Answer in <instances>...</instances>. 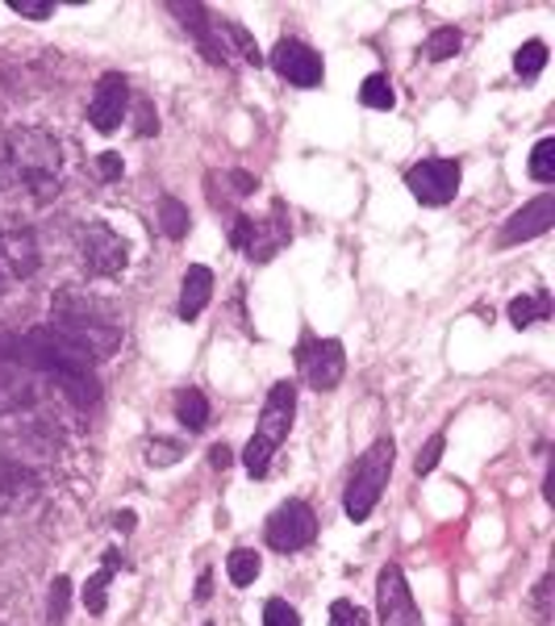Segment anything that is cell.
Masks as SVG:
<instances>
[{
  "label": "cell",
  "mask_w": 555,
  "mask_h": 626,
  "mask_svg": "<svg viewBox=\"0 0 555 626\" xmlns=\"http://www.w3.org/2000/svg\"><path fill=\"white\" fill-rule=\"evenodd\" d=\"M0 356L22 363L25 372H46L50 381L59 384L63 397H71L84 409L101 402V381L92 376V359L80 356L50 326H34L25 335H0Z\"/></svg>",
  "instance_id": "obj_1"
},
{
  "label": "cell",
  "mask_w": 555,
  "mask_h": 626,
  "mask_svg": "<svg viewBox=\"0 0 555 626\" xmlns=\"http://www.w3.org/2000/svg\"><path fill=\"white\" fill-rule=\"evenodd\" d=\"M50 331L71 343L84 359H109L117 347H122V317L113 305L96 301L89 292H71L63 289L50 305Z\"/></svg>",
  "instance_id": "obj_2"
},
{
  "label": "cell",
  "mask_w": 555,
  "mask_h": 626,
  "mask_svg": "<svg viewBox=\"0 0 555 626\" xmlns=\"http://www.w3.org/2000/svg\"><path fill=\"white\" fill-rule=\"evenodd\" d=\"M4 155H9V176L30 188V197L38 205H50L59 197V184H63V155H59V142L30 126V130H13V138L4 142Z\"/></svg>",
  "instance_id": "obj_3"
},
{
  "label": "cell",
  "mask_w": 555,
  "mask_h": 626,
  "mask_svg": "<svg viewBox=\"0 0 555 626\" xmlns=\"http://www.w3.org/2000/svg\"><path fill=\"white\" fill-rule=\"evenodd\" d=\"M292 414H297V389L289 381L271 384L264 414H259V426H255V434H251V443L243 451V464L255 480H264L267 472H271V460H276V451L285 448V439H289L292 430Z\"/></svg>",
  "instance_id": "obj_4"
},
{
  "label": "cell",
  "mask_w": 555,
  "mask_h": 626,
  "mask_svg": "<svg viewBox=\"0 0 555 626\" xmlns=\"http://www.w3.org/2000/svg\"><path fill=\"white\" fill-rule=\"evenodd\" d=\"M393 455H397L393 439H377V443L356 460V472H351L347 492H343V510H347L351 522H368V514L377 510L380 492H384L389 476H393Z\"/></svg>",
  "instance_id": "obj_5"
},
{
  "label": "cell",
  "mask_w": 555,
  "mask_h": 626,
  "mask_svg": "<svg viewBox=\"0 0 555 626\" xmlns=\"http://www.w3.org/2000/svg\"><path fill=\"white\" fill-rule=\"evenodd\" d=\"M313 535H317V518H313V510L301 501V497H289L285 506H276L264 522L267 547H271V552H280V556L310 547Z\"/></svg>",
  "instance_id": "obj_6"
},
{
  "label": "cell",
  "mask_w": 555,
  "mask_h": 626,
  "mask_svg": "<svg viewBox=\"0 0 555 626\" xmlns=\"http://www.w3.org/2000/svg\"><path fill=\"white\" fill-rule=\"evenodd\" d=\"M80 255H84V268L89 276H101V280H113L130 268V251H126V239L105 222H84L80 225Z\"/></svg>",
  "instance_id": "obj_7"
},
{
  "label": "cell",
  "mask_w": 555,
  "mask_h": 626,
  "mask_svg": "<svg viewBox=\"0 0 555 626\" xmlns=\"http://www.w3.org/2000/svg\"><path fill=\"white\" fill-rule=\"evenodd\" d=\"M297 363H301V376L313 393H331L347 372V351L338 338H305L297 351Z\"/></svg>",
  "instance_id": "obj_8"
},
{
  "label": "cell",
  "mask_w": 555,
  "mask_h": 626,
  "mask_svg": "<svg viewBox=\"0 0 555 626\" xmlns=\"http://www.w3.org/2000/svg\"><path fill=\"white\" fill-rule=\"evenodd\" d=\"M405 188L418 197V205L439 209L460 193V163L455 159H423L405 172Z\"/></svg>",
  "instance_id": "obj_9"
},
{
  "label": "cell",
  "mask_w": 555,
  "mask_h": 626,
  "mask_svg": "<svg viewBox=\"0 0 555 626\" xmlns=\"http://www.w3.org/2000/svg\"><path fill=\"white\" fill-rule=\"evenodd\" d=\"M377 610L380 626H423V610L409 593V581L401 572V564H384L377 577Z\"/></svg>",
  "instance_id": "obj_10"
},
{
  "label": "cell",
  "mask_w": 555,
  "mask_h": 626,
  "mask_svg": "<svg viewBox=\"0 0 555 626\" xmlns=\"http://www.w3.org/2000/svg\"><path fill=\"white\" fill-rule=\"evenodd\" d=\"M126 113H130V84H126L122 71H105L96 80V92H92L89 101L92 130L96 135H117V126L126 121Z\"/></svg>",
  "instance_id": "obj_11"
},
{
  "label": "cell",
  "mask_w": 555,
  "mask_h": 626,
  "mask_svg": "<svg viewBox=\"0 0 555 626\" xmlns=\"http://www.w3.org/2000/svg\"><path fill=\"white\" fill-rule=\"evenodd\" d=\"M271 68L280 71V80H289L297 89H317L322 84V55L313 50V46L297 43V38H280V43L271 46V59H267Z\"/></svg>",
  "instance_id": "obj_12"
},
{
  "label": "cell",
  "mask_w": 555,
  "mask_h": 626,
  "mask_svg": "<svg viewBox=\"0 0 555 626\" xmlns=\"http://www.w3.org/2000/svg\"><path fill=\"white\" fill-rule=\"evenodd\" d=\"M0 264L13 271L18 280H30L38 271L43 251H38V234L25 222H9L0 230Z\"/></svg>",
  "instance_id": "obj_13"
},
{
  "label": "cell",
  "mask_w": 555,
  "mask_h": 626,
  "mask_svg": "<svg viewBox=\"0 0 555 626\" xmlns=\"http://www.w3.org/2000/svg\"><path fill=\"white\" fill-rule=\"evenodd\" d=\"M555 222V197H534V201H527L518 213H513L510 222L501 225V234H497V243L501 246H518V243H531V239H539V234H547Z\"/></svg>",
  "instance_id": "obj_14"
},
{
  "label": "cell",
  "mask_w": 555,
  "mask_h": 626,
  "mask_svg": "<svg viewBox=\"0 0 555 626\" xmlns=\"http://www.w3.org/2000/svg\"><path fill=\"white\" fill-rule=\"evenodd\" d=\"M292 230H289V218H285V205H271V213H267L264 222H255L251 230V243H246V259L251 264H267L271 255H280L285 246H289Z\"/></svg>",
  "instance_id": "obj_15"
},
{
  "label": "cell",
  "mask_w": 555,
  "mask_h": 626,
  "mask_svg": "<svg viewBox=\"0 0 555 626\" xmlns=\"http://www.w3.org/2000/svg\"><path fill=\"white\" fill-rule=\"evenodd\" d=\"M172 13L188 25V34H193L200 50L209 55V63H218V68L230 63V50H226V43H222V30L213 25V18H209V9H205V4H172Z\"/></svg>",
  "instance_id": "obj_16"
},
{
  "label": "cell",
  "mask_w": 555,
  "mask_h": 626,
  "mask_svg": "<svg viewBox=\"0 0 555 626\" xmlns=\"http://www.w3.org/2000/svg\"><path fill=\"white\" fill-rule=\"evenodd\" d=\"M34 402H38V393H34L30 372H25L22 363L0 356V418H4V414H22V409H30Z\"/></svg>",
  "instance_id": "obj_17"
},
{
  "label": "cell",
  "mask_w": 555,
  "mask_h": 626,
  "mask_svg": "<svg viewBox=\"0 0 555 626\" xmlns=\"http://www.w3.org/2000/svg\"><path fill=\"white\" fill-rule=\"evenodd\" d=\"M209 297H213V271L205 268V264H193V268L184 271L176 313L184 322H197L200 313H205V305H209Z\"/></svg>",
  "instance_id": "obj_18"
},
{
  "label": "cell",
  "mask_w": 555,
  "mask_h": 626,
  "mask_svg": "<svg viewBox=\"0 0 555 626\" xmlns=\"http://www.w3.org/2000/svg\"><path fill=\"white\" fill-rule=\"evenodd\" d=\"M25 497H38V480L22 460H9L0 451V506H22Z\"/></svg>",
  "instance_id": "obj_19"
},
{
  "label": "cell",
  "mask_w": 555,
  "mask_h": 626,
  "mask_svg": "<svg viewBox=\"0 0 555 626\" xmlns=\"http://www.w3.org/2000/svg\"><path fill=\"white\" fill-rule=\"evenodd\" d=\"M122 564H126V559H122V552H117V547H109V552H105V564H101V572L84 584V610H89L92 618H96V614H105V593H109L113 572H117Z\"/></svg>",
  "instance_id": "obj_20"
},
{
  "label": "cell",
  "mask_w": 555,
  "mask_h": 626,
  "mask_svg": "<svg viewBox=\"0 0 555 626\" xmlns=\"http://www.w3.org/2000/svg\"><path fill=\"white\" fill-rule=\"evenodd\" d=\"M510 322L518 326V331H527V326H534V322H547L552 317V297L539 289V292H527V297H513L510 301Z\"/></svg>",
  "instance_id": "obj_21"
},
{
  "label": "cell",
  "mask_w": 555,
  "mask_h": 626,
  "mask_svg": "<svg viewBox=\"0 0 555 626\" xmlns=\"http://www.w3.org/2000/svg\"><path fill=\"white\" fill-rule=\"evenodd\" d=\"M176 418L184 430H205L209 426V402L200 389H184L176 397Z\"/></svg>",
  "instance_id": "obj_22"
},
{
  "label": "cell",
  "mask_w": 555,
  "mask_h": 626,
  "mask_svg": "<svg viewBox=\"0 0 555 626\" xmlns=\"http://www.w3.org/2000/svg\"><path fill=\"white\" fill-rule=\"evenodd\" d=\"M359 101H363L368 109L389 113L393 105H397V92H393V84H389V76H384V71H372V76L359 84Z\"/></svg>",
  "instance_id": "obj_23"
},
{
  "label": "cell",
  "mask_w": 555,
  "mask_h": 626,
  "mask_svg": "<svg viewBox=\"0 0 555 626\" xmlns=\"http://www.w3.org/2000/svg\"><path fill=\"white\" fill-rule=\"evenodd\" d=\"M159 225H163V234L167 239H184L188 234V225H193V218H188V205L180 201V197H163L159 201Z\"/></svg>",
  "instance_id": "obj_24"
},
{
  "label": "cell",
  "mask_w": 555,
  "mask_h": 626,
  "mask_svg": "<svg viewBox=\"0 0 555 626\" xmlns=\"http://www.w3.org/2000/svg\"><path fill=\"white\" fill-rule=\"evenodd\" d=\"M259 568H264V559L255 556V552H246V547H239V552H230V559H226V577H230V584H239V589H246V584H255V577H259Z\"/></svg>",
  "instance_id": "obj_25"
},
{
  "label": "cell",
  "mask_w": 555,
  "mask_h": 626,
  "mask_svg": "<svg viewBox=\"0 0 555 626\" xmlns=\"http://www.w3.org/2000/svg\"><path fill=\"white\" fill-rule=\"evenodd\" d=\"M460 46H464V34H460L455 25H439V30L430 34V43H426L423 55L430 59V63H443V59H451Z\"/></svg>",
  "instance_id": "obj_26"
},
{
  "label": "cell",
  "mask_w": 555,
  "mask_h": 626,
  "mask_svg": "<svg viewBox=\"0 0 555 626\" xmlns=\"http://www.w3.org/2000/svg\"><path fill=\"white\" fill-rule=\"evenodd\" d=\"M547 55H552V50H547V43L531 38V43L518 46V55H513V71H518V76H527V80H534L539 71L547 68Z\"/></svg>",
  "instance_id": "obj_27"
},
{
  "label": "cell",
  "mask_w": 555,
  "mask_h": 626,
  "mask_svg": "<svg viewBox=\"0 0 555 626\" xmlns=\"http://www.w3.org/2000/svg\"><path fill=\"white\" fill-rule=\"evenodd\" d=\"M531 176L539 184H552L555 179V138H539L531 151Z\"/></svg>",
  "instance_id": "obj_28"
},
{
  "label": "cell",
  "mask_w": 555,
  "mask_h": 626,
  "mask_svg": "<svg viewBox=\"0 0 555 626\" xmlns=\"http://www.w3.org/2000/svg\"><path fill=\"white\" fill-rule=\"evenodd\" d=\"M222 30H226V38H230V43L239 46V55H243V59H246V63H251V68H264V50H259V43H255V38L246 34V25H239V22H222Z\"/></svg>",
  "instance_id": "obj_29"
},
{
  "label": "cell",
  "mask_w": 555,
  "mask_h": 626,
  "mask_svg": "<svg viewBox=\"0 0 555 626\" xmlns=\"http://www.w3.org/2000/svg\"><path fill=\"white\" fill-rule=\"evenodd\" d=\"M67 605H71V581H67V577H55L50 598H46V626H63Z\"/></svg>",
  "instance_id": "obj_30"
},
{
  "label": "cell",
  "mask_w": 555,
  "mask_h": 626,
  "mask_svg": "<svg viewBox=\"0 0 555 626\" xmlns=\"http://www.w3.org/2000/svg\"><path fill=\"white\" fill-rule=\"evenodd\" d=\"M443 451H447V439H443V434H430V439H426V448L418 451V460H414V472H418V476H430V472L439 468Z\"/></svg>",
  "instance_id": "obj_31"
},
{
  "label": "cell",
  "mask_w": 555,
  "mask_h": 626,
  "mask_svg": "<svg viewBox=\"0 0 555 626\" xmlns=\"http://www.w3.org/2000/svg\"><path fill=\"white\" fill-rule=\"evenodd\" d=\"M264 626H301V614L285 598H271L264 605Z\"/></svg>",
  "instance_id": "obj_32"
},
{
  "label": "cell",
  "mask_w": 555,
  "mask_h": 626,
  "mask_svg": "<svg viewBox=\"0 0 555 626\" xmlns=\"http://www.w3.org/2000/svg\"><path fill=\"white\" fill-rule=\"evenodd\" d=\"M180 460V443H167V439H151L147 443V464L151 468H172Z\"/></svg>",
  "instance_id": "obj_33"
},
{
  "label": "cell",
  "mask_w": 555,
  "mask_h": 626,
  "mask_svg": "<svg viewBox=\"0 0 555 626\" xmlns=\"http://www.w3.org/2000/svg\"><path fill=\"white\" fill-rule=\"evenodd\" d=\"M331 626H368V614L356 602H334L331 605Z\"/></svg>",
  "instance_id": "obj_34"
},
{
  "label": "cell",
  "mask_w": 555,
  "mask_h": 626,
  "mask_svg": "<svg viewBox=\"0 0 555 626\" xmlns=\"http://www.w3.org/2000/svg\"><path fill=\"white\" fill-rule=\"evenodd\" d=\"M552 584H555V572H543V581H539V589H534L539 623H552Z\"/></svg>",
  "instance_id": "obj_35"
},
{
  "label": "cell",
  "mask_w": 555,
  "mask_h": 626,
  "mask_svg": "<svg viewBox=\"0 0 555 626\" xmlns=\"http://www.w3.org/2000/svg\"><path fill=\"white\" fill-rule=\"evenodd\" d=\"M134 130H138L142 138L159 135V113H155V105H151V101H138V113H134Z\"/></svg>",
  "instance_id": "obj_36"
},
{
  "label": "cell",
  "mask_w": 555,
  "mask_h": 626,
  "mask_svg": "<svg viewBox=\"0 0 555 626\" xmlns=\"http://www.w3.org/2000/svg\"><path fill=\"white\" fill-rule=\"evenodd\" d=\"M9 9H13V13H22V18H34V22H43V18L55 13V4H50V0H9Z\"/></svg>",
  "instance_id": "obj_37"
},
{
  "label": "cell",
  "mask_w": 555,
  "mask_h": 626,
  "mask_svg": "<svg viewBox=\"0 0 555 626\" xmlns=\"http://www.w3.org/2000/svg\"><path fill=\"white\" fill-rule=\"evenodd\" d=\"M96 176L101 179H122V155L117 151H105V155H96Z\"/></svg>",
  "instance_id": "obj_38"
},
{
  "label": "cell",
  "mask_w": 555,
  "mask_h": 626,
  "mask_svg": "<svg viewBox=\"0 0 555 626\" xmlns=\"http://www.w3.org/2000/svg\"><path fill=\"white\" fill-rule=\"evenodd\" d=\"M251 230H255V222H251L246 213H239V218H234V230H230V243L239 246V251H246V243H251Z\"/></svg>",
  "instance_id": "obj_39"
},
{
  "label": "cell",
  "mask_w": 555,
  "mask_h": 626,
  "mask_svg": "<svg viewBox=\"0 0 555 626\" xmlns=\"http://www.w3.org/2000/svg\"><path fill=\"white\" fill-rule=\"evenodd\" d=\"M230 460H234V451L226 448V443H218V448H209V464H213V468H218V472L230 468Z\"/></svg>",
  "instance_id": "obj_40"
},
{
  "label": "cell",
  "mask_w": 555,
  "mask_h": 626,
  "mask_svg": "<svg viewBox=\"0 0 555 626\" xmlns=\"http://www.w3.org/2000/svg\"><path fill=\"white\" fill-rule=\"evenodd\" d=\"M209 593H213V572L205 568L197 577V589H193V602H209Z\"/></svg>",
  "instance_id": "obj_41"
},
{
  "label": "cell",
  "mask_w": 555,
  "mask_h": 626,
  "mask_svg": "<svg viewBox=\"0 0 555 626\" xmlns=\"http://www.w3.org/2000/svg\"><path fill=\"white\" fill-rule=\"evenodd\" d=\"M113 522H117V531H130L134 522H138V518H134V510H122V514L113 518Z\"/></svg>",
  "instance_id": "obj_42"
},
{
  "label": "cell",
  "mask_w": 555,
  "mask_h": 626,
  "mask_svg": "<svg viewBox=\"0 0 555 626\" xmlns=\"http://www.w3.org/2000/svg\"><path fill=\"white\" fill-rule=\"evenodd\" d=\"M543 492H547V501L555 506V476L552 472H547V480H543Z\"/></svg>",
  "instance_id": "obj_43"
},
{
  "label": "cell",
  "mask_w": 555,
  "mask_h": 626,
  "mask_svg": "<svg viewBox=\"0 0 555 626\" xmlns=\"http://www.w3.org/2000/svg\"><path fill=\"white\" fill-rule=\"evenodd\" d=\"M4 176H9V155H4V147H0V184H4Z\"/></svg>",
  "instance_id": "obj_44"
},
{
  "label": "cell",
  "mask_w": 555,
  "mask_h": 626,
  "mask_svg": "<svg viewBox=\"0 0 555 626\" xmlns=\"http://www.w3.org/2000/svg\"><path fill=\"white\" fill-rule=\"evenodd\" d=\"M0 289H4V264H0Z\"/></svg>",
  "instance_id": "obj_45"
},
{
  "label": "cell",
  "mask_w": 555,
  "mask_h": 626,
  "mask_svg": "<svg viewBox=\"0 0 555 626\" xmlns=\"http://www.w3.org/2000/svg\"><path fill=\"white\" fill-rule=\"evenodd\" d=\"M205 626H213V623H205Z\"/></svg>",
  "instance_id": "obj_46"
}]
</instances>
